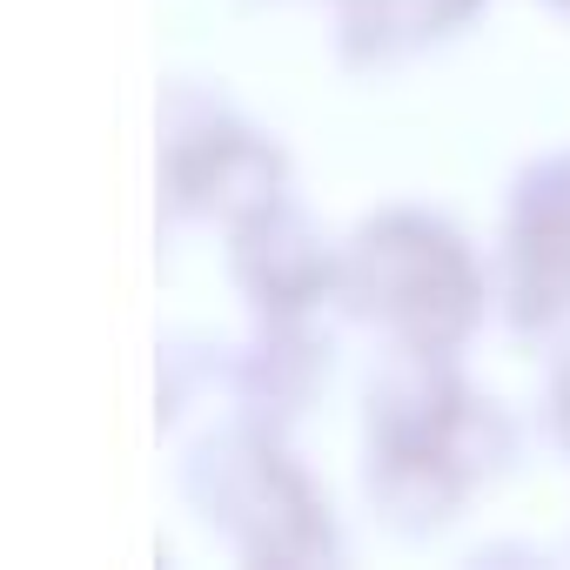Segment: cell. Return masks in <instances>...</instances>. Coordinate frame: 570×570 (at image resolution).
Returning <instances> with one entry per match:
<instances>
[{"label":"cell","mask_w":570,"mask_h":570,"mask_svg":"<svg viewBox=\"0 0 570 570\" xmlns=\"http://www.w3.org/2000/svg\"><path fill=\"white\" fill-rule=\"evenodd\" d=\"M336 303L383 323L410 350H456L483 316V268L450 222L390 208L350 235Z\"/></svg>","instance_id":"obj_1"},{"label":"cell","mask_w":570,"mask_h":570,"mask_svg":"<svg viewBox=\"0 0 570 570\" xmlns=\"http://www.w3.org/2000/svg\"><path fill=\"white\" fill-rule=\"evenodd\" d=\"M195 510L248 557V563H316L336 557V523L316 483L289 463L275 430L235 423L188 463Z\"/></svg>","instance_id":"obj_2"},{"label":"cell","mask_w":570,"mask_h":570,"mask_svg":"<svg viewBox=\"0 0 570 570\" xmlns=\"http://www.w3.org/2000/svg\"><path fill=\"white\" fill-rule=\"evenodd\" d=\"M161 175L175 208L208 215L222 228H242L275 202H289V155L248 135L242 121H228L222 108H202V121H181V108H168Z\"/></svg>","instance_id":"obj_3"},{"label":"cell","mask_w":570,"mask_h":570,"mask_svg":"<svg viewBox=\"0 0 570 570\" xmlns=\"http://www.w3.org/2000/svg\"><path fill=\"white\" fill-rule=\"evenodd\" d=\"M570 316V155L523 175L510 208V323L550 330Z\"/></svg>","instance_id":"obj_4"},{"label":"cell","mask_w":570,"mask_h":570,"mask_svg":"<svg viewBox=\"0 0 570 570\" xmlns=\"http://www.w3.org/2000/svg\"><path fill=\"white\" fill-rule=\"evenodd\" d=\"M228 235H235V248H228L235 282L262 316H309L323 296L343 289V255L289 202H275L268 215H255Z\"/></svg>","instance_id":"obj_5"},{"label":"cell","mask_w":570,"mask_h":570,"mask_svg":"<svg viewBox=\"0 0 570 570\" xmlns=\"http://www.w3.org/2000/svg\"><path fill=\"white\" fill-rule=\"evenodd\" d=\"M316 376H323V343L309 336V316H262L255 343L235 356V403H242V423L282 436V423L309 403Z\"/></svg>","instance_id":"obj_6"},{"label":"cell","mask_w":570,"mask_h":570,"mask_svg":"<svg viewBox=\"0 0 570 570\" xmlns=\"http://www.w3.org/2000/svg\"><path fill=\"white\" fill-rule=\"evenodd\" d=\"M476 476L443 450H370V503L396 530H436L463 510Z\"/></svg>","instance_id":"obj_7"},{"label":"cell","mask_w":570,"mask_h":570,"mask_svg":"<svg viewBox=\"0 0 570 570\" xmlns=\"http://www.w3.org/2000/svg\"><path fill=\"white\" fill-rule=\"evenodd\" d=\"M483 0H336L343 14V55L350 61H383L403 48H423L450 28H463Z\"/></svg>","instance_id":"obj_8"},{"label":"cell","mask_w":570,"mask_h":570,"mask_svg":"<svg viewBox=\"0 0 570 570\" xmlns=\"http://www.w3.org/2000/svg\"><path fill=\"white\" fill-rule=\"evenodd\" d=\"M550 430H557V443L570 450V363H563L557 383H550Z\"/></svg>","instance_id":"obj_9"},{"label":"cell","mask_w":570,"mask_h":570,"mask_svg":"<svg viewBox=\"0 0 570 570\" xmlns=\"http://www.w3.org/2000/svg\"><path fill=\"white\" fill-rule=\"evenodd\" d=\"M557 8H570V0H557Z\"/></svg>","instance_id":"obj_10"}]
</instances>
